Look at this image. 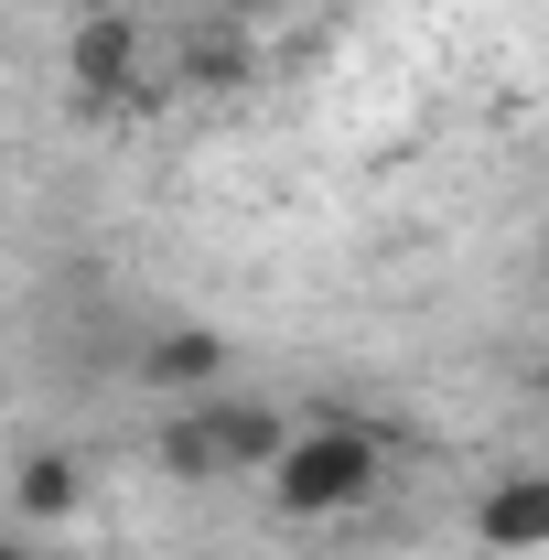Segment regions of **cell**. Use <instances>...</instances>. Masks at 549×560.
<instances>
[{
	"mask_svg": "<svg viewBox=\"0 0 549 560\" xmlns=\"http://www.w3.org/2000/svg\"><path fill=\"white\" fill-rule=\"evenodd\" d=\"M377 475H388V453L355 420H313V431H291V453L270 464V495L291 517H355L377 495Z\"/></svg>",
	"mask_w": 549,
	"mask_h": 560,
	"instance_id": "6da1fadb",
	"label": "cell"
},
{
	"mask_svg": "<svg viewBox=\"0 0 549 560\" xmlns=\"http://www.w3.org/2000/svg\"><path fill=\"white\" fill-rule=\"evenodd\" d=\"M151 453H162V475H184V486H206V475H226V442H215V410H173Z\"/></svg>",
	"mask_w": 549,
	"mask_h": 560,
	"instance_id": "52a82bcc",
	"label": "cell"
},
{
	"mask_svg": "<svg viewBox=\"0 0 549 560\" xmlns=\"http://www.w3.org/2000/svg\"><path fill=\"white\" fill-rule=\"evenodd\" d=\"M206 410H215V442H226V475H237V464L259 475V464L291 453V420H280L270 399H206Z\"/></svg>",
	"mask_w": 549,
	"mask_h": 560,
	"instance_id": "5b68a950",
	"label": "cell"
},
{
	"mask_svg": "<svg viewBox=\"0 0 549 560\" xmlns=\"http://www.w3.org/2000/svg\"><path fill=\"white\" fill-rule=\"evenodd\" d=\"M0 560H33V550H0Z\"/></svg>",
	"mask_w": 549,
	"mask_h": 560,
	"instance_id": "8fae6325",
	"label": "cell"
},
{
	"mask_svg": "<svg viewBox=\"0 0 549 560\" xmlns=\"http://www.w3.org/2000/svg\"><path fill=\"white\" fill-rule=\"evenodd\" d=\"M11 506H22L33 528H55V517H75V506H86V475H75V453H33V464L11 475Z\"/></svg>",
	"mask_w": 549,
	"mask_h": 560,
	"instance_id": "8992f818",
	"label": "cell"
},
{
	"mask_svg": "<svg viewBox=\"0 0 549 560\" xmlns=\"http://www.w3.org/2000/svg\"><path fill=\"white\" fill-rule=\"evenodd\" d=\"M55 11H75V22H86V11H108V0H55Z\"/></svg>",
	"mask_w": 549,
	"mask_h": 560,
	"instance_id": "9c48e42d",
	"label": "cell"
},
{
	"mask_svg": "<svg viewBox=\"0 0 549 560\" xmlns=\"http://www.w3.org/2000/svg\"><path fill=\"white\" fill-rule=\"evenodd\" d=\"M75 86H86V108H140V33L119 11L75 22Z\"/></svg>",
	"mask_w": 549,
	"mask_h": 560,
	"instance_id": "7a4b0ae2",
	"label": "cell"
},
{
	"mask_svg": "<svg viewBox=\"0 0 549 560\" xmlns=\"http://www.w3.org/2000/svg\"><path fill=\"white\" fill-rule=\"evenodd\" d=\"M215 11H270V0H215Z\"/></svg>",
	"mask_w": 549,
	"mask_h": 560,
	"instance_id": "30bf717a",
	"label": "cell"
},
{
	"mask_svg": "<svg viewBox=\"0 0 549 560\" xmlns=\"http://www.w3.org/2000/svg\"><path fill=\"white\" fill-rule=\"evenodd\" d=\"M140 377L195 399V388H215V377H226V335H206V324H173V335H151V366H140Z\"/></svg>",
	"mask_w": 549,
	"mask_h": 560,
	"instance_id": "277c9868",
	"label": "cell"
},
{
	"mask_svg": "<svg viewBox=\"0 0 549 560\" xmlns=\"http://www.w3.org/2000/svg\"><path fill=\"white\" fill-rule=\"evenodd\" d=\"M539 388H549V366H539Z\"/></svg>",
	"mask_w": 549,
	"mask_h": 560,
	"instance_id": "7c38bea8",
	"label": "cell"
},
{
	"mask_svg": "<svg viewBox=\"0 0 549 560\" xmlns=\"http://www.w3.org/2000/svg\"><path fill=\"white\" fill-rule=\"evenodd\" d=\"M475 539H484V550H506V560H517V550H549V475H506V486L475 506Z\"/></svg>",
	"mask_w": 549,
	"mask_h": 560,
	"instance_id": "3957f363",
	"label": "cell"
},
{
	"mask_svg": "<svg viewBox=\"0 0 549 560\" xmlns=\"http://www.w3.org/2000/svg\"><path fill=\"white\" fill-rule=\"evenodd\" d=\"M184 75H206V86H226V75H248V55H237V44H215V33H206V44L184 55Z\"/></svg>",
	"mask_w": 549,
	"mask_h": 560,
	"instance_id": "ba28073f",
	"label": "cell"
}]
</instances>
